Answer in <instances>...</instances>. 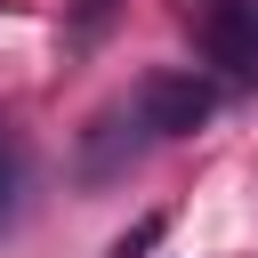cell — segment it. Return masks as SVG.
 <instances>
[{"mask_svg": "<svg viewBox=\"0 0 258 258\" xmlns=\"http://www.w3.org/2000/svg\"><path fill=\"white\" fill-rule=\"evenodd\" d=\"M121 105L137 113L145 145H169V137H194V129L218 113V89H210L202 73H145V81H137Z\"/></svg>", "mask_w": 258, "mask_h": 258, "instance_id": "1", "label": "cell"}, {"mask_svg": "<svg viewBox=\"0 0 258 258\" xmlns=\"http://www.w3.org/2000/svg\"><path fill=\"white\" fill-rule=\"evenodd\" d=\"M202 56L226 89H258V0H210L202 8Z\"/></svg>", "mask_w": 258, "mask_h": 258, "instance_id": "2", "label": "cell"}, {"mask_svg": "<svg viewBox=\"0 0 258 258\" xmlns=\"http://www.w3.org/2000/svg\"><path fill=\"white\" fill-rule=\"evenodd\" d=\"M113 8H121V0H73V40H97V32L113 24Z\"/></svg>", "mask_w": 258, "mask_h": 258, "instance_id": "3", "label": "cell"}, {"mask_svg": "<svg viewBox=\"0 0 258 258\" xmlns=\"http://www.w3.org/2000/svg\"><path fill=\"white\" fill-rule=\"evenodd\" d=\"M161 226H169V218H145L137 234H121V242H113V258H145V250L161 242Z\"/></svg>", "mask_w": 258, "mask_h": 258, "instance_id": "4", "label": "cell"}, {"mask_svg": "<svg viewBox=\"0 0 258 258\" xmlns=\"http://www.w3.org/2000/svg\"><path fill=\"white\" fill-rule=\"evenodd\" d=\"M0 194H8V145H0Z\"/></svg>", "mask_w": 258, "mask_h": 258, "instance_id": "5", "label": "cell"}]
</instances>
